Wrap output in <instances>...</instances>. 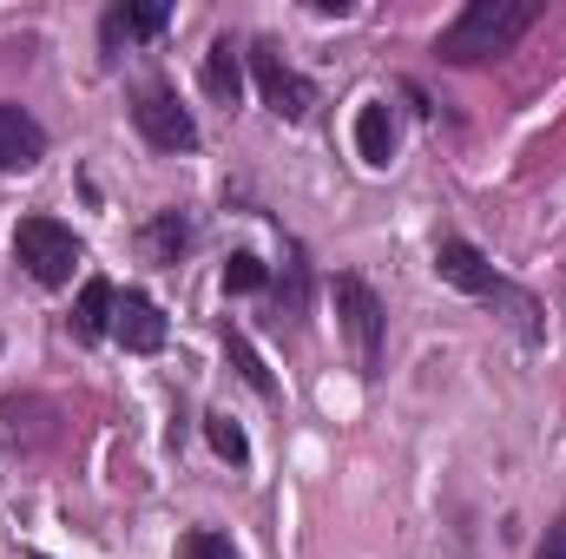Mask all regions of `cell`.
<instances>
[{"mask_svg": "<svg viewBox=\"0 0 566 559\" xmlns=\"http://www.w3.org/2000/svg\"><path fill=\"white\" fill-rule=\"evenodd\" d=\"M185 238H191V224H185L178 211H165V218L151 224V251H165V257H171V251H185Z\"/></svg>", "mask_w": 566, "mask_h": 559, "instance_id": "2e32d148", "label": "cell"}, {"mask_svg": "<svg viewBox=\"0 0 566 559\" xmlns=\"http://www.w3.org/2000/svg\"><path fill=\"white\" fill-rule=\"evenodd\" d=\"M434 271L441 283H454V289H468V296H481V303H494V309H507V323L521 329V336H541V309H534V296L527 289H514L507 277H494V264L468 244V238H441V251H434Z\"/></svg>", "mask_w": 566, "mask_h": 559, "instance_id": "7a4b0ae2", "label": "cell"}, {"mask_svg": "<svg viewBox=\"0 0 566 559\" xmlns=\"http://www.w3.org/2000/svg\"><path fill=\"white\" fill-rule=\"evenodd\" d=\"M224 289H264V257H251V251H238L231 264H224Z\"/></svg>", "mask_w": 566, "mask_h": 559, "instance_id": "9a60e30c", "label": "cell"}, {"mask_svg": "<svg viewBox=\"0 0 566 559\" xmlns=\"http://www.w3.org/2000/svg\"><path fill=\"white\" fill-rule=\"evenodd\" d=\"M33 559H46V553H33Z\"/></svg>", "mask_w": 566, "mask_h": 559, "instance_id": "d6986e66", "label": "cell"}, {"mask_svg": "<svg viewBox=\"0 0 566 559\" xmlns=\"http://www.w3.org/2000/svg\"><path fill=\"white\" fill-rule=\"evenodd\" d=\"M534 20H541L534 0H468V7L441 27L434 53H441L448 66H481V60H501Z\"/></svg>", "mask_w": 566, "mask_h": 559, "instance_id": "6da1fadb", "label": "cell"}, {"mask_svg": "<svg viewBox=\"0 0 566 559\" xmlns=\"http://www.w3.org/2000/svg\"><path fill=\"white\" fill-rule=\"evenodd\" d=\"M133 126H139L158 151H198V119L178 106L171 86H139V99H133Z\"/></svg>", "mask_w": 566, "mask_h": 559, "instance_id": "5b68a950", "label": "cell"}, {"mask_svg": "<svg viewBox=\"0 0 566 559\" xmlns=\"http://www.w3.org/2000/svg\"><path fill=\"white\" fill-rule=\"evenodd\" d=\"M541 559H566V534H554V540L541 547Z\"/></svg>", "mask_w": 566, "mask_h": 559, "instance_id": "ac0fdd59", "label": "cell"}, {"mask_svg": "<svg viewBox=\"0 0 566 559\" xmlns=\"http://www.w3.org/2000/svg\"><path fill=\"white\" fill-rule=\"evenodd\" d=\"M205 93H211L218 106H238V99H244V66H238V40H231V33L211 40V53H205Z\"/></svg>", "mask_w": 566, "mask_h": 559, "instance_id": "9c48e42d", "label": "cell"}, {"mask_svg": "<svg viewBox=\"0 0 566 559\" xmlns=\"http://www.w3.org/2000/svg\"><path fill=\"white\" fill-rule=\"evenodd\" d=\"M113 336H119L133 356L165 349V316H158V303L139 296V289H126V296H119V309H113Z\"/></svg>", "mask_w": 566, "mask_h": 559, "instance_id": "ba28073f", "label": "cell"}, {"mask_svg": "<svg viewBox=\"0 0 566 559\" xmlns=\"http://www.w3.org/2000/svg\"><path fill=\"white\" fill-rule=\"evenodd\" d=\"M224 349H231V362H238V369H244V382H251V389H258V395H271V369H264V362H258V349H251V342H244V329H224Z\"/></svg>", "mask_w": 566, "mask_h": 559, "instance_id": "4fadbf2b", "label": "cell"}, {"mask_svg": "<svg viewBox=\"0 0 566 559\" xmlns=\"http://www.w3.org/2000/svg\"><path fill=\"white\" fill-rule=\"evenodd\" d=\"M185 559H244V553H238L224 534H191V540H185Z\"/></svg>", "mask_w": 566, "mask_h": 559, "instance_id": "e0dca14e", "label": "cell"}, {"mask_svg": "<svg viewBox=\"0 0 566 559\" xmlns=\"http://www.w3.org/2000/svg\"><path fill=\"white\" fill-rule=\"evenodd\" d=\"M205 434H211V447H218L231 467H238V461H251V441H244V428H238L231 415H211V421H205Z\"/></svg>", "mask_w": 566, "mask_h": 559, "instance_id": "5bb4252c", "label": "cell"}, {"mask_svg": "<svg viewBox=\"0 0 566 559\" xmlns=\"http://www.w3.org/2000/svg\"><path fill=\"white\" fill-rule=\"evenodd\" d=\"M165 20H171V7H165V0L113 7V13H106V46H133V40H151V33H165Z\"/></svg>", "mask_w": 566, "mask_h": 559, "instance_id": "30bf717a", "label": "cell"}, {"mask_svg": "<svg viewBox=\"0 0 566 559\" xmlns=\"http://www.w3.org/2000/svg\"><path fill=\"white\" fill-rule=\"evenodd\" d=\"M40 158H46V133H40V119H33L27 106L0 99V171H33Z\"/></svg>", "mask_w": 566, "mask_h": 559, "instance_id": "52a82bcc", "label": "cell"}, {"mask_svg": "<svg viewBox=\"0 0 566 559\" xmlns=\"http://www.w3.org/2000/svg\"><path fill=\"white\" fill-rule=\"evenodd\" d=\"M336 316H343V329H349V342H356L363 376H382V342H389V309H382V296L363 277H336Z\"/></svg>", "mask_w": 566, "mask_h": 559, "instance_id": "277c9868", "label": "cell"}, {"mask_svg": "<svg viewBox=\"0 0 566 559\" xmlns=\"http://www.w3.org/2000/svg\"><path fill=\"white\" fill-rule=\"evenodd\" d=\"M356 151H363L369 165H389V158H396V119H389L382 99H369V106L356 113Z\"/></svg>", "mask_w": 566, "mask_h": 559, "instance_id": "8fae6325", "label": "cell"}, {"mask_svg": "<svg viewBox=\"0 0 566 559\" xmlns=\"http://www.w3.org/2000/svg\"><path fill=\"white\" fill-rule=\"evenodd\" d=\"M13 264H20V271H27L33 283L60 289V283H73V264H80V238H73L60 218H20V231H13Z\"/></svg>", "mask_w": 566, "mask_h": 559, "instance_id": "3957f363", "label": "cell"}, {"mask_svg": "<svg viewBox=\"0 0 566 559\" xmlns=\"http://www.w3.org/2000/svg\"><path fill=\"white\" fill-rule=\"evenodd\" d=\"M251 73H258V93H264V106H271L277 119H290V126H296V119H310L316 86H310L303 73H290L271 46H258V53H251Z\"/></svg>", "mask_w": 566, "mask_h": 559, "instance_id": "8992f818", "label": "cell"}, {"mask_svg": "<svg viewBox=\"0 0 566 559\" xmlns=\"http://www.w3.org/2000/svg\"><path fill=\"white\" fill-rule=\"evenodd\" d=\"M113 309H119V289L106 277H93L86 289H80V309H73V329L86 336V342H99L106 329H113Z\"/></svg>", "mask_w": 566, "mask_h": 559, "instance_id": "7c38bea8", "label": "cell"}]
</instances>
